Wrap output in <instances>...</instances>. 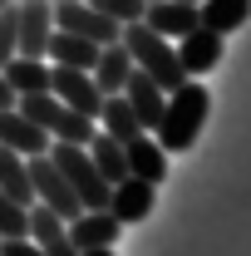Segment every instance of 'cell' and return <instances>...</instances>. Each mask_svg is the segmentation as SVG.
Here are the masks:
<instances>
[{
  "label": "cell",
  "mask_w": 251,
  "mask_h": 256,
  "mask_svg": "<svg viewBox=\"0 0 251 256\" xmlns=\"http://www.w3.org/2000/svg\"><path fill=\"white\" fill-rule=\"evenodd\" d=\"M207 114H212V94L202 89V79H182L168 94V104H162L158 143L168 153H188L192 143H197V133H202V124H207Z\"/></svg>",
  "instance_id": "cell-1"
},
{
  "label": "cell",
  "mask_w": 251,
  "mask_h": 256,
  "mask_svg": "<svg viewBox=\"0 0 251 256\" xmlns=\"http://www.w3.org/2000/svg\"><path fill=\"white\" fill-rule=\"evenodd\" d=\"M118 44L133 54V69H143L162 94H172V89L188 79V74H182V64H178V44H172V40H162V34H158L153 25H143V20L118 25Z\"/></svg>",
  "instance_id": "cell-2"
},
{
  "label": "cell",
  "mask_w": 251,
  "mask_h": 256,
  "mask_svg": "<svg viewBox=\"0 0 251 256\" xmlns=\"http://www.w3.org/2000/svg\"><path fill=\"white\" fill-rule=\"evenodd\" d=\"M15 108H20L30 124H40L50 138H54V143H79V148H84V143L98 133L94 118L74 114V108H69V104H60L50 89H44V94H20V98H15Z\"/></svg>",
  "instance_id": "cell-3"
},
{
  "label": "cell",
  "mask_w": 251,
  "mask_h": 256,
  "mask_svg": "<svg viewBox=\"0 0 251 256\" xmlns=\"http://www.w3.org/2000/svg\"><path fill=\"white\" fill-rule=\"evenodd\" d=\"M50 158H54V168L64 172V182L79 192L84 212H94V207H108V182H104V172L94 168L89 148H79V143H50Z\"/></svg>",
  "instance_id": "cell-4"
},
{
  "label": "cell",
  "mask_w": 251,
  "mask_h": 256,
  "mask_svg": "<svg viewBox=\"0 0 251 256\" xmlns=\"http://www.w3.org/2000/svg\"><path fill=\"white\" fill-rule=\"evenodd\" d=\"M30 188H34V202H44L54 217H64V222H74L79 212H84V202H79V192L64 182V172L54 168V158L50 153H34L30 162Z\"/></svg>",
  "instance_id": "cell-5"
},
{
  "label": "cell",
  "mask_w": 251,
  "mask_h": 256,
  "mask_svg": "<svg viewBox=\"0 0 251 256\" xmlns=\"http://www.w3.org/2000/svg\"><path fill=\"white\" fill-rule=\"evenodd\" d=\"M50 94L69 104L74 114H84V118H94L98 124V108H104V94H98L94 74L89 69H69V64H50Z\"/></svg>",
  "instance_id": "cell-6"
},
{
  "label": "cell",
  "mask_w": 251,
  "mask_h": 256,
  "mask_svg": "<svg viewBox=\"0 0 251 256\" xmlns=\"http://www.w3.org/2000/svg\"><path fill=\"white\" fill-rule=\"evenodd\" d=\"M54 25L84 34V40H94V44H114V40H118V20H108L89 0H64V5H54Z\"/></svg>",
  "instance_id": "cell-7"
},
{
  "label": "cell",
  "mask_w": 251,
  "mask_h": 256,
  "mask_svg": "<svg viewBox=\"0 0 251 256\" xmlns=\"http://www.w3.org/2000/svg\"><path fill=\"white\" fill-rule=\"evenodd\" d=\"M50 34H54V5L50 0H20V40H15V54L44 60Z\"/></svg>",
  "instance_id": "cell-8"
},
{
  "label": "cell",
  "mask_w": 251,
  "mask_h": 256,
  "mask_svg": "<svg viewBox=\"0 0 251 256\" xmlns=\"http://www.w3.org/2000/svg\"><path fill=\"white\" fill-rule=\"evenodd\" d=\"M172 44H178V64H182L188 79H202L207 69H217V64H222V50H226V40H222L217 30H202V25L188 30L182 40H172Z\"/></svg>",
  "instance_id": "cell-9"
},
{
  "label": "cell",
  "mask_w": 251,
  "mask_h": 256,
  "mask_svg": "<svg viewBox=\"0 0 251 256\" xmlns=\"http://www.w3.org/2000/svg\"><path fill=\"white\" fill-rule=\"evenodd\" d=\"M153 197H158L153 182H143V178H133V172H128L124 182H114V188H108V212L118 217V226H138L148 212H153Z\"/></svg>",
  "instance_id": "cell-10"
},
{
  "label": "cell",
  "mask_w": 251,
  "mask_h": 256,
  "mask_svg": "<svg viewBox=\"0 0 251 256\" xmlns=\"http://www.w3.org/2000/svg\"><path fill=\"white\" fill-rule=\"evenodd\" d=\"M30 242L40 246V256H79V246L69 242V222L54 217L44 202H30Z\"/></svg>",
  "instance_id": "cell-11"
},
{
  "label": "cell",
  "mask_w": 251,
  "mask_h": 256,
  "mask_svg": "<svg viewBox=\"0 0 251 256\" xmlns=\"http://www.w3.org/2000/svg\"><path fill=\"white\" fill-rule=\"evenodd\" d=\"M0 143H5V148H15L20 158H34V153H50V143H54V138H50L40 124H30L20 108H0Z\"/></svg>",
  "instance_id": "cell-12"
},
{
  "label": "cell",
  "mask_w": 251,
  "mask_h": 256,
  "mask_svg": "<svg viewBox=\"0 0 251 256\" xmlns=\"http://www.w3.org/2000/svg\"><path fill=\"white\" fill-rule=\"evenodd\" d=\"M118 217L108 212V207H94V212H79L74 222H69V242L79 246V252H94V246H114L118 242Z\"/></svg>",
  "instance_id": "cell-13"
},
{
  "label": "cell",
  "mask_w": 251,
  "mask_h": 256,
  "mask_svg": "<svg viewBox=\"0 0 251 256\" xmlns=\"http://www.w3.org/2000/svg\"><path fill=\"white\" fill-rule=\"evenodd\" d=\"M124 153H128V172H133V178H143V182L162 188V178H168V148L158 143L153 133H138V138H128Z\"/></svg>",
  "instance_id": "cell-14"
},
{
  "label": "cell",
  "mask_w": 251,
  "mask_h": 256,
  "mask_svg": "<svg viewBox=\"0 0 251 256\" xmlns=\"http://www.w3.org/2000/svg\"><path fill=\"white\" fill-rule=\"evenodd\" d=\"M124 98H128V108L138 114L143 133H158V118H162V104H168V94L158 89V84L148 79V74H143V69H133V74H128V84H124Z\"/></svg>",
  "instance_id": "cell-15"
},
{
  "label": "cell",
  "mask_w": 251,
  "mask_h": 256,
  "mask_svg": "<svg viewBox=\"0 0 251 256\" xmlns=\"http://www.w3.org/2000/svg\"><path fill=\"white\" fill-rule=\"evenodd\" d=\"M143 25H153L162 40H182L188 30H197V5H188V0H148Z\"/></svg>",
  "instance_id": "cell-16"
},
{
  "label": "cell",
  "mask_w": 251,
  "mask_h": 256,
  "mask_svg": "<svg viewBox=\"0 0 251 256\" xmlns=\"http://www.w3.org/2000/svg\"><path fill=\"white\" fill-rule=\"evenodd\" d=\"M98 50H104V44H94V40H84V34L54 25L44 60H50V64H69V69H94V64H98Z\"/></svg>",
  "instance_id": "cell-17"
},
{
  "label": "cell",
  "mask_w": 251,
  "mask_h": 256,
  "mask_svg": "<svg viewBox=\"0 0 251 256\" xmlns=\"http://www.w3.org/2000/svg\"><path fill=\"white\" fill-rule=\"evenodd\" d=\"M251 20V0H197V25L217 30L222 40Z\"/></svg>",
  "instance_id": "cell-18"
},
{
  "label": "cell",
  "mask_w": 251,
  "mask_h": 256,
  "mask_svg": "<svg viewBox=\"0 0 251 256\" xmlns=\"http://www.w3.org/2000/svg\"><path fill=\"white\" fill-rule=\"evenodd\" d=\"M89 74H94L98 94H124L128 74H133V54H128L124 44L114 40V44H104V50H98V64L89 69Z\"/></svg>",
  "instance_id": "cell-19"
},
{
  "label": "cell",
  "mask_w": 251,
  "mask_h": 256,
  "mask_svg": "<svg viewBox=\"0 0 251 256\" xmlns=\"http://www.w3.org/2000/svg\"><path fill=\"white\" fill-rule=\"evenodd\" d=\"M98 133H108V138H118V143H128V138H138V133H143V124H138V114L128 108L124 94H104V108H98Z\"/></svg>",
  "instance_id": "cell-20"
},
{
  "label": "cell",
  "mask_w": 251,
  "mask_h": 256,
  "mask_svg": "<svg viewBox=\"0 0 251 256\" xmlns=\"http://www.w3.org/2000/svg\"><path fill=\"white\" fill-rule=\"evenodd\" d=\"M84 148H89V158H94V168L104 172V182H108V188L128 178V153H124V143H118V138H108V133H94Z\"/></svg>",
  "instance_id": "cell-21"
},
{
  "label": "cell",
  "mask_w": 251,
  "mask_h": 256,
  "mask_svg": "<svg viewBox=\"0 0 251 256\" xmlns=\"http://www.w3.org/2000/svg\"><path fill=\"white\" fill-rule=\"evenodd\" d=\"M0 74L10 79L15 94H44V89H50V60H25V54H15L10 64H0Z\"/></svg>",
  "instance_id": "cell-22"
},
{
  "label": "cell",
  "mask_w": 251,
  "mask_h": 256,
  "mask_svg": "<svg viewBox=\"0 0 251 256\" xmlns=\"http://www.w3.org/2000/svg\"><path fill=\"white\" fill-rule=\"evenodd\" d=\"M0 192H5V197H15L20 207H30V202H34L30 168H25V158H20L15 148H5V143H0Z\"/></svg>",
  "instance_id": "cell-23"
},
{
  "label": "cell",
  "mask_w": 251,
  "mask_h": 256,
  "mask_svg": "<svg viewBox=\"0 0 251 256\" xmlns=\"http://www.w3.org/2000/svg\"><path fill=\"white\" fill-rule=\"evenodd\" d=\"M15 40H20V0L0 5V64L15 60Z\"/></svg>",
  "instance_id": "cell-24"
},
{
  "label": "cell",
  "mask_w": 251,
  "mask_h": 256,
  "mask_svg": "<svg viewBox=\"0 0 251 256\" xmlns=\"http://www.w3.org/2000/svg\"><path fill=\"white\" fill-rule=\"evenodd\" d=\"M0 236H30V207L0 192Z\"/></svg>",
  "instance_id": "cell-25"
},
{
  "label": "cell",
  "mask_w": 251,
  "mask_h": 256,
  "mask_svg": "<svg viewBox=\"0 0 251 256\" xmlns=\"http://www.w3.org/2000/svg\"><path fill=\"white\" fill-rule=\"evenodd\" d=\"M94 10H104L108 20H118V25H128V20H143V10H148V0H89Z\"/></svg>",
  "instance_id": "cell-26"
},
{
  "label": "cell",
  "mask_w": 251,
  "mask_h": 256,
  "mask_svg": "<svg viewBox=\"0 0 251 256\" xmlns=\"http://www.w3.org/2000/svg\"><path fill=\"white\" fill-rule=\"evenodd\" d=\"M0 256H40L30 236H0Z\"/></svg>",
  "instance_id": "cell-27"
},
{
  "label": "cell",
  "mask_w": 251,
  "mask_h": 256,
  "mask_svg": "<svg viewBox=\"0 0 251 256\" xmlns=\"http://www.w3.org/2000/svg\"><path fill=\"white\" fill-rule=\"evenodd\" d=\"M15 98H20V94H15V89H10V79L0 74V108H15Z\"/></svg>",
  "instance_id": "cell-28"
},
{
  "label": "cell",
  "mask_w": 251,
  "mask_h": 256,
  "mask_svg": "<svg viewBox=\"0 0 251 256\" xmlns=\"http://www.w3.org/2000/svg\"><path fill=\"white\" fill-rule=\"evenodd\" d=\"M79 256H114V246H94V252H79Z\"/></svg>",
  "instance_id": "cell-29"
},
{
  "label": "cell",
  "mask_w": 251,
  "mask_h": 256,
  "mask_svg": "<svg viewBox=\"0 0 251 256\" xmlns=\"http://www.w3.org/2000/svg\"><path fill=\"white\" fill-rule=\"evenodd\" d=\"M50 5H64V0H50Z\"/></svg>",
  "instance_id": "cell-30"
},
{
  "label": "cell",
  "mask_w": 251,
  "mask_h": 256,
  "mask_svg": "<svg viewBox=\"0 0 251 256\" xmlns=\"http://www.w3.org/2000/svg\"><path fill=\"white\" fill-rule=\"evenodd\" d=\"M0 5H10V0H0Z\"/></svg>",
  "instance_id": "cell-31"
}]
</instances>
